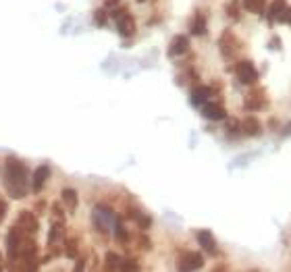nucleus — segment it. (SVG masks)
I'll list each match as a JSON object with an SVG mask.
<instances>
[{"instance_id":"1","label":"nucleus","mask_w":291,"mask_h":272,"mask_svg":"<svg viewBox=\"0 0 291 272\" xmlns=\"http://www.w3.org/2000/svg\"><path fill=\"white\" fill-rule=\"evenodd\" d=\"M5 185L13 200H21L27 195V166L17 160L9 158L5 164Z\"/></svg>"},{"instance_id":"2","label":"nucleus","mask_w":291,"mask_h":272,"mask_svg":"<svg viewBox=\"0 0 291 272\" xmlns=\"http://www.w3.org/2000/svg\"><path fill=\"white\" fill-rule=\"evenodd\" d=\"M92 220H94V225H96V229L98 231H102V233H110V231H115V222H117V216L110 212L108 208H102V206H98L92 212Z\"/></svg>"},{"instance_id":"3","label":"nucleus","mask_w":291,"mask_h":272,"mask_svg":"<svg viewBox=\"0 0 291 272\" xmlns=\"http://www.w3.org/2000/svg\"><path fill=\"white\" fill-rule=\"evenodd\" d=\"M235 73H237L239 81H241V83H248V85L258 79V71H256L254 63H250V60H241V63H237Z\"/></svg>"},{"instance_id":"4","label":"nucleus","mask_w":291,"mask_h":272,"mask_svg":"<svg viewBox=\"0 0 291 272\" xmlns=\"http://www.w3.org/2000/svg\"><path fill=\"white\" fill-rule=\"evenodd\" d=\"M21 243H23V237H21V229L19 225L13 227L7 235V250H9V256L11 258H17L19 252H21Z\"/></svg>"},{"instance_id":"5","label":"nucleus","mask_w":291,"mask_h":272,"mask_svg":"<svg viewBox=\"0 0 291 272\" xmlns=\"http://www.w3.org/2000/svg\"><path fill=\"white\" fill-rule=\"evenodd\" d=\"M17 225H19V229L21 231H25L27 235H34L38 229H40V225H38V218L31 214V212H21L19 214V218H17Z\"/></svg>"},{"instance_id":"6","label":"nucleus","mask_w":291,"mask_h":272,"mask_svg":"<svg viewBox=\"0 0 291 272\" xmlns=\"http://www.w3.org/2000/svg\"><path fill=\"white\" fill-rule=\"evenodd\" d=\"M50 177V166L48 164H42V166H38L36 170H34V177H31V189L34 191H40L42 187H44V183H46V179Z\"/></svg>"},{"instance_id":"7","label":"nucleus","mask_w":291,"mask_h":272,"mask_svg":"<svg viewBox=\"0 0 291 272\" xmlns=\"http://www.w3.org/2000/svg\"><path fill=\"white\" fill-rule=\"evenodd\" d=\"M117 29H119V34L125 36V38L133 36V32H136V21H133V17L127 15V13H125L123 17H119V19H117Z\"/></svg>"},{"instance_id":"8","label":"nucleus","mask_w":291,"mask_h":272,"mask_svg":"<svg viewBox=\"0 0 291 272\" xmlns=\"http://www.w3.org/2000/svg\"><path fill=\"white\" fill-rule=\"evenodd\" d=\"M202 114L208 118V120H222L225 116H227V112H225V108L220 104H214V102H206L202 106Z\"/></svg>"},{"instance_id":"9","label":"nucleus","mask_w":291,"mask_h":272,"mask_svg":"<svg viewBox=\"0 0 291 272\" xmlns=\"http://www.w3.org/2000/svg\"><path fill=\"white\" fill-rule=\"evenodd\" d=\"M210 96H212V89L206 87V85H200V87H196V89L191 92L189 100H191L193 106H204V104L210 100Z\"/></svg>"},{"instance_id":"10","label":"nucleus","mask_w":291,"mask_h":272,"mask_svg":"<svg viewBox=\"0 0 291 272\" xmlns=\"http://www.w3.org/2000/svg\"><path fill=\"white\" fill-rule=\"evenodd\" d=\"M198 243L202 245V250H206L210 256H214L218 250H216V241L212 237L210 231H198Z\"/></svg>"},{"instance_id":"11","label":"nucleus","mask_w":291,"mask_h":272,"mask_svg":"<svg viewBox=\"0 0 291 272\" xmlns=\"http://www.w3.org/2000/svg\"><path fill=\"white\" fill-rule=\"evenodd\" d=\"M187 48H189L187 36H175L171 46H169V56H181V54L187 52Z\"/></svg>"},{"instance_id":"12","label":"nucleus","mask_w":291,"mask_h":272,"mask_svg":"<svg viewBox=\"0 0 291 272\" xmlns=\"http://www.w3.org/2000/svg\"><path fill=\"white\" fill-rule=\"evenodd\" d=\"M202 266H204V260H202L200 254H187V256H183V260L179 262V268H181V270H198V268H202Z\"/></svg>"},{"instance_id":"13","label":"nucleus","mask_w":291,"mask_h":272,"mask_svg":"<svg viewBox=\"0 0 291 272\" xmlns=\"http://www.w3.org/2000/svg\"><path fill=\"white\" fill-rule=\"evenodd\" d=\"M62 202H64V206H67L71 212L77 208V204H79V200H77V191L75 189H71V187H64L62 189Z\"/></svg>"},{"instance_id":"14","label":"nucleus","mask_w":291,"mask_h":272,"mask_svg":"<svg viewBox=\"0 0 291 272\" xmlns=\"http://www.w3.org/2000/svg\"><path fill=\"white\" fill-rule=\"evenodd\" d=\"M36 252H38V245L34 243V239H27V241H23L21 243V256L25 258V260H34L36 258Z\"/></svg>"},{"instance_id":"15","label":"nucleus","mask_w":291,"mask_h":272,"mask_svg":"<svg viewBox=\"0 0 291 272\" xmlns=\"http://www.w3.org/2000/svg\"><path fill=\"white\" fill-rule=\"evenodd\" d=\"M206 32V17L202 13H198L191 21V34L193 36H202Z\"/></svg>"},{"instance_id":"16","label":"nucleus","mask_w":291,"mask_h":272,"mask_svg":"<svg viewBox=\"0 0 291 272\" xmlns=\"http://www.w3.org/2000/svg\"><path fill=\"white\" fill-rule=\"evenodd\" d=\"M285 0H275V3L271 5V13H268V17L271 19H279L283 13H285Z\"/></svg>"},{"instance_id":"17","label":"nucleus","mask_w":291,"mask_h":272,"mask_svg":"<svg viewBox=\"0 0 291 272\" xmlns=\"http://www.w3.org/2000/svg\"><path fill=\"white\" fill-rule=\"evenodd\" d=\"M243 9L250 13H262L264 0H243Z\"/></svg>"},{"instance_id":"18","label":"nucleus","mask_w":291,"mask_h":272,"mask_svg":"<svg viewBox=\"0 0 291 272\" xmlns=\"http://www.w3.org/2000/svg\"><path fill=\"white\" fill-rule=\"evenodd\" d=\"M243 127H245L243 131H245V133H250V135H256V133H260V123H258L256 118H252V116L243 120Z\"/></svg>"},{"instance_id":"19","label":"nucleus","mask_w":291,"mask_h":272,"mask_svg":"<svg viewBox=\"0 0 291 272\" xmlns=\"http://www.w3.org/2000/svg\"><path fill=\"white\" fill-rule=\"evenodd\" d=\"M121 264H123V260L117 254H113V252L106 254V268L108 270H121Z\"/></svg>"},{"instance_id":"20","label":"nucleus","mask_w":291,"mask_h":272,"mask_svg":"<svg viewBox=\"0 0 291 272\" xmlns=\"http://www.w3.org/2000/svg\"><path fill=\"white\" fill-rule=\"evenodd\" d=\"M60 233H62V227H60L58 222H54L52 229H50V235H48V243H50V245H54L56 241L60 239Z\"/></svg>"},{"instance_id":"21","label":"nucleus","mask_w":291,"mask_h":272,"mask_svg":"<svg viewBox=\"0 0 291 272\" xmlns=\"http://www.w3.org/2000/svg\"><path fill=\"white\" fill-rule=\"evenodd\" d=\"M115 237H117L119 241H127V237H129V235H127V231H125V227H123L119 220L115 222Z\"/></svg>"},{"instance_id":"22","label":"nucleus","mask_w":291,"mask_h":272,"mask_svg":"<svg viewBox=\"0 0 291 272\" xmlns=\"http://www.w3.org/2000/svg\"><path fill=\"white\" fill-rule=\"evenodd\" d=\"M94 19H96V25L98 27H104L106 25V13H104V9H98L94 13Z\"/></svg>"},{"instance_id":"23","label":"nucleus","mask_w":291,"mask_h":272,"mask_svg":"<svg viewBox=\"0 0 291 272\" xmlns=\"http://www.w3.org/2000/svg\"><path fill=\"white\" fill-rule=\"evenodd\" d=\"M77 254V245H75V241H67V256H75Z\"/></svg>"},{"instance_id":"24","label":"nucleus","mask_w":291,"mask_h":272,"mask_svg":"<svg viewBox=\"0 0 291 272\" xmlns=\"http://www.w3.org/2000/svg\"><path fill=\"white\" fill-rule=\"evenodd\" d=\"M7 210H9L7 202H5V200H0V222H3V218L7 216Z\"/></svg>"},{"instance_id":"25","label":"nucleus","mask_w":291,"mask_h":272,"mask_svg":"<svg viewBox=\"0 0 291 272\" xmlns=\"http://www.w3.org/2000/svg\"><path fill=\"white\" fill-rule=\"evenodd\" d=\"M121 270H138V264H136V262H127V260H125V262L121 264Z\"/></svg>"},{"instance_id":"26","label":"nucleus","mask_w":291,"mask_h":272,"mask_svg":"<svg viewBox=\"0 0 291 272\" xmlns=\"http://www.w3.org/2000/svg\"><path fill=\"white\" fill-rule=\"evenodd\" d=\"M52 210H54V216H58V220H62V216H64V214H62L60 206H58V204H54V206H52Z\"/></svg>"},{"instance_id":"27","label":"nucleus","mask_w":291,"mask_h":272,"mask_svg":"<svg viewBox=\"0 0 291 272\" xmlns=\"http://www.w3.org/2000/svg\"><path fill=\"white\" fill-rule=\"evenodd\" d=\"M117 3H121V0H104V5H106V7H115Z\"/></svg>"},{"instance_id":"28","label":"nucleus","mask_w":291,"mask_h":272,"mask_svg":"<svg viewBox=\"0 0 291 272\" xmlns=\"http://www.w3.org/2000/svg\"><path fill=\"white\" fill-rule=\"evenodd\" d=\"M138 3H144V0H138Z\"/></svg>"}]
</instances>
